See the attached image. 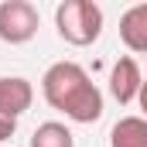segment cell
<instances>
[{
	"mask_svg": "<svg viewBox=\"0 0 147 147\" xmlns=\"http://www.w3.org/2000/svg\"><path fill=\"white\" fill-rule=\"evenodd\" d=\"M58 38L72 48H89L103 34V7L92 0H62L55 7Z\"/></svg>",
	"mask_w": 147,
	"mask_h": 147,
	"instance_id": "7a4b0ae2",
	"label": "cell"
},
{
	"mask_svg": "<svg viewBox=\"0 0 147 147\" xmlns=\"http://www.w3.org/2000/svg\"><path fill=\"white\" fill-rule=\"evenodd\" d=\"M140 86H144V72H140L137 58H134V55H120V58L113 62V69H110V92H113V99H116L120 106H130V103H137Z\"/></svg>",
	"mask_w": 147,
	"mask_h": 147,
	"instance_id": "277c9868",
	"label": "cell"
},
{
	"mask_svg": "<svg viewBox=\"0 0 147 147\" xmlns=\"http://www.w3.org/2000/svg\"><path fill=\"white\" fill-rule=\"evenodd\" d=\"M120 41L127 51L147 55V3H134L120 14Z\"/></svg>",
	"mask_w": 147,
	"mask_h": 147,
	"instance_id": "8992f818",
	"label": "cell"
},
{
	"mask_svg": "<svg viewBox=\"0 0 147 147\" xmlns=\"http://www.w3.org/2000/svg\"><path fill=\"white\" fill-rule=\"evenodd\" d=\"M34 103V86L24 75H0V116L3 120H21Z\"/></svg>",
	"mask_w": 147,
	"mask_h": 147,
	"instance_id": "5b68a950",
	"label": "cell"
},
{
	"mask_svg": "<svg viewBox=\"0 0 147 147\" xmlns=\"http://www.w3.org/2000/svg\"><path fill=\"white\" fill-rule=\"evenodd\" d=\"M137 103H140V110H144V120H147V79H144V86H140V96H137Z\"/></svg>",
	"mask_w": 147,
	"mask_h": 147,
	"instance_id": "30bf717a",
	"label": "cell"
},
{
	"mask_svg": "<svg viewBox=\"0 0 147 147\" xmlns=\"http://www.w3.org/2000/svg\"><path fill=\"white\" fill-rule=\"evenodd\" d=\"M41 28V14L31 0H3L0 3V41L28 45Z\"/></svg>",
	"mask_w": 147,
	"mask_h": 147,
	"instance_id": "3957f363",
	"label": "cell"
},
{
	"mask_svg": "<svg viewBox=\"0 0 147 147\" xmlns=\"http://www.w3.org/2000/svg\"><path fill=\"white\" fill-rule=\"evenodd\" d=\"M110 147H147V120L144 116H123L110 130Z\"/></svg>",
	"mask_w": 147,
	"mask_h": 147,
	"instance_id": "52a82bcc",
	"label": "cell"
},
{
	"mask_svg": "<svg viewBox=\"0 0 147 147\" xmlns=\"http://www.w3.org/2000/svg\"><path fill=\"white\" fill-rule=\"evenodd\" d=\"M14 130H17V123H14V120H3V116H0V140L14 137Z\"/></svg>",
	"mask_w": 147,
	"mask_h": 147,
	"instance_id": "9c48e42d",
	"label": "cell"
},
{
	"mask_svg": "<svg viewBox=\"0 0 147 147\" xmlns=\"http://www.w3.org/2000/svg\"><path fill=\"white\" fill-rule=\"evenodd\" d=\"M41 96L72 123H96L103 116V92L79 62H55L41 75Z\"/></svg>",
	"mask_w": 147,
	"mask_h": 147,
	"instance_id": "6da1fadb",
	"label": "cell"
},
{
	"mask_svg": "<svg viewBox=\"0 0 147 147\" xmlns=\"http://www.w3.org/2000/svg\"><path fill=\"white\" fill-rule=\"evenodd\" d=\"M31 147H75V137H72V130L65 123L45 120L34 134H31Z\"/></svg>",
	"mask_w": 147,
	"mask_h": 147,
	"instance_id": "ba28073f",
	"label": "cell"
}]
</instances>
